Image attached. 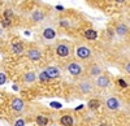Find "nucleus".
Segmentation results:
<instances>
[{"mask_svg":"<svg viewBox=\"0 0 130 126\" xmlns=\"http://www.w3.org/2000/svg\"><path fill=\"white\" fill-rule=\"evenodd\" d=\"M44 73L48 76V78H50V79H55V78H59V77L61 76L60 69H59L57 66H55V65L47 66V68L44 69Z\"/></svg>","mask_w":130,"mask_h":126,"instance_id":"nucleus-8","label":"nucleus"},{"mask_svg":"<svg viewBox=\"0 0 130 126\" xmlns=\"http://www.w3.org/2000/svg\"><path fill=\"white\" fill-rule=\"evenodd\" d=\"M100 100L99 99H91L90 101H89V108L90 109H92V111H96L98 108L100 107Z\"/></svg>","mask_w":130,"mask_h":126,"instance_id":"nucleus-18","label":"nucleus"},{"mask_svg":"<svg viewBox=\"0 0 130 126\" xmlns=\"http://www.w3.org/2000/svg\"><path fill=\"white\" fill-rule=\"evenodd\" d=\"M67 70L70 73V76L77 77V78L82 77V74H83V66H82V64L79 61H75V60H72V61L68 62V64H67Z\"/></svg>","mask_w":130,"mask_h":126,"instance_id":"nucleus-3","label":"nucleus"},{"mask_svg":"<svg viewBox=\"0 0 130 126\" xmlns=\"http://www.w3.org/2000/svg\"><path fill=\"white\" fill-rule=\"evenodd\" d=\"M14 126H25V120H22V118L17 120V121L14 122Z\"/></svg>","mask_w":130,"mask_h":126,"instance_id":"nucleus-23","label":"nucleus"},{"mask_svg":"<svg viewBox=\"0 0 130 126\" xmlns=\"http://www.w3.org/2000/svg\"><path fill=\"white\" fill-rule=\"evenodd\" d=\"M60 123L62 126H74V118L70 114H64L60 118Z\"/></svg>","mask_w":130,"mask_h":126,"instance_id":"nucleus-12","label":"nucleus"},{"mask_svg":"<svg viewBox=\"0 0 130 126\" xmlns=\"http://www.w3.org/2000/svg\"><path fill=\"white\" fill-rule=\"evenodd\" d=\"M26 56H27V59L31 60V61H38V60H40V57H42V52H40L38 48H30V49H27V52H26Z\"/></svg>","mask_w":130,"mask_h":126,"instance_id":"nucleus-10","label":"nucleus"},{"mask_svg":"<svg viewBox=\"0 0 130 126\" xmlns=\"http://www.w3.org/2000/svg\"><path fill=\"white\" fill-rule=\"evenodd\" d=\"M77 90L82 95H91L95 90V85H94V79L87 77V78H81L77 82Z\"/></svg>","mask_w":130,"mask_h":126,"instance_id":"nucleus-1","label":"nucleus"},{"mask_svg":"<svg viewBox=\"0 0 130 126\" xmlns=\"http://www.w3.org/2000/svg\"><path fill=\"white\" fill-rule=\"evenodd\" d=\"M60 26H62V27H69L70 24H69L68 20H60Z\"/></svg>","mask_w":130,"mask_h":126,"instance_id":"nucleus-22","label":"nucleus"},{"mask_svg":"<svg viewBox=\"0 0 130 126\" xmlns=\"http://www.w3.org/2000/svg\"><path fill=\"white\" fill-rule=\"evenodd\" d=\"M98 35H99V34H98V31L94 30V29H86L83 31V37L86 39H89V40H95L98 38Z\"/></svg>","mask_w":130,"mask_h":126,"instance_id":"nucleus-13","label":"nucleus"},{"mask_svg":"<svg viewBox=\"0 0 130 126\" xmlns=\"http://www.w3.org/2000/svg\"><path fill=\"white\" fill-rule=\"evenodd\" d=\"M127 31H129V29H127V26H126L125 24H120V25H117V26H116V33L120 35V37L126 35V34H127Z\"/></svg>","mask_w":130,"mask_h":126,"instance_id":"nucleus-15","label":"nucleus"},{"mask_svg":"<svg viewBox=\"0 0 130 126\" xmlns=\"http://www.w3.org/2000/svg\"><path fill=\"white\" fill-rule=\"evenodd\" d=\"M55 53L61 59H68L72 55V46L68 40H59L55 46Z\"/></svg>","mask_w":130,"mask_h":126,"instance_id":"nucleus-2","label":"nucleus"},{"mask_svg":"<svg viewBox=\"0 0 130 126\" xmlns=\"http://www.w3.org/2000/svg\"><path fill=\"white\" fill-rule=\"evenodd\" d=\"M24 49H25V46L21 43V42H17V43H13L12 44V47H10V51L13 52V53H17V55H20V53H22L24 52Z\"/></svg>","mask_w":130,"mask_h":126,"instance_id":"nucleus-14","label":"nucleus"},{"mask_svg":"<svg viewBox=\"0 0 130 126\" xmlns=\"http://www.w3.org/2000/svg\"><path fill=\"white\" fill-rule=\"evenodd\" d=\"M118 83H120V86H121V87H127V83H125L124 79H118Z\"/></svg>","mask_w":130,"mask_h":126,"instance_id":"nucleus-24","label":"nucleus"},{"mask_svg":"<svg viewBox=\"0 0 130 126\" xmlns=\"http://www.w3.org/2000/svg\"><path fill=\"white\" fill-rule=\"evenodd\" d=\"M10 107H12V109L14 112H21L25 109V101L20 98H14L12 100V103H10Z\"/></svg>","mask_w":130,"mask_h":126,"instance_id":"nucleus-9","label":"nucleus"},{"mask_svg":"<svg viewBox=\"0 0 130 126\" xmlns=\"http://www.w3.org/2000/svg\"><path fill=\"white\" fill-rule=\"evenodd\" d=\"M116 2H117V3H124L125 0H116Z\"/></svg>","mask_w":130,"mask_h":126,"instance_id":"nucleus-25","label":"nucleus"},{"mask_svg":"<svg viewBox=\"0 0 130 126\" xmlns=\"http://www.w3.org/2000/svg\"><path fill=\"white\" fill-rule=\"evenodd\" d=\"M103 66L100 65V64H98V62H94V64H90L89 65V68H87V76L90 77V78H96L98 76H100V74H103Z\"/></svg>","mask_w":130,"mask_h":126,"instance_id":"nucleus-7","label":"nucleus"},{"mask_svg":"<svg viewBox=\"0 0 130 126\" xmlns=\"http://www.w3.org/2000/svg\"><path fill=\"white\" fill-rule=\"evenodd\" d=\"M39 78H40V81H42V82H47V81H50V78H48V76L44 73V70H43V71L40 73V77H39Z\"/></svg>","mask_w":130,"mask_h":126,"instance_id":"nucleus-21","label":"nucleus"},{"mask_svg":"<svg viewBox=\"0 0 130 126\" xmlns=\"http://www.w3.org/2000/svg\"><path fill=\"white\" fill-rule=\"evenodd\" d=\"M5 82H7V74L3 70H0V85H4Z\"/></svg>","mask_w":130,"mask_h":126,"instance_id":"nucleus-20","label":"nucleus"},{"mask_svg":"<svg viewBox=\"0 0 130 126\" xmlns=\"http://www.w3.org/2000/svg\"><path fill=\"white\" fill-rule=\"evenodd\" d=\"M37 79V74L34 71H27L25 73V76H24V82L25 83H32Z\"/></svg>","mask_w":130,"mask_h":126,"instance_id":"nucleus-16","label":"nucleus"},{"mask_svg":"<svg viewBox=\"0 0 130 126\" xmlns=\"http://www.w3.org/2000/svg\"><path fill=\"white\" fill-rule=\"evenodd\" d=\"M56 30L55 29H52V27H46L44 30H43V33H42V35H43V38L44 39H47V40H52V39H55L56 38Z\"/></svg>","mask_w":130,"mask_h":126,"instance_id":"nucleus-11","label":"nucleus"},{"mask_svg":"<svg viewBox=\"0 0 130 126\" xmlns=\"http://www.w3.org/2000/svg\"><path fill=\"white\" fill-rule=\"evenodd\" d=\"M104 105L109 109V111H118V109L122 107V104H121V100L118 99V98L111 96V98H107V99H105Z\"/></svg>","mask_w":130,"mask_h":126,"instance_id":"nucleus-6","label":"nucleus"},{"mask_svg":"<svg viewBox=\"0 0 130 126\" xmlns=\"http://www.w3.org/2000/svg\"><path fill=\"white\" fill-rule=\"evenodd\" d=\"M37 123H38V126H46L48 123V117L43 116V114H38L37 116Z\"/></svg>","mask_w":130,"mask_h":126,"instance_id":"nucleus-17","label":"nucleus"},{"mask_svg":"<svg viewBox=\"0 0 130 126\" xmlns=\"http://www.w3.org/2000/svg\"><path fill=\"white\" fill-rule=\"evenodd\" d=\"M43 17H44V14H43L40 10H37V12H34V14H32V20L34 21H42Z\"/></svg>","mask_w":130,"mask_h":126,"instance_id":"nucleus-19","label":"nucleus"},{"mask_svg":"<svg viewBox=\"0 0 130 126\" xmlns=\"http://www.w3.org/2000/svg\"><path fill=\"white\" fill-rule=\"evenodd\" d=\"M94 85H95V87L100 88V90L108 88L111 86V78L108 76H105V74H100L96 78H94Z\"/></svg>","mask_w":130,"mask_h":126,"instance_id":"nucleus-5","label":"nucleus"},{"mask_svg":"<svg viewBox=\"0 0 130 126\" xmlns=\"http://www.w3.org/2000/svg\"><path fill=\"white\" fill-rule=\"evenodd\" d=\"M75 56L79 60H89L92 56V51L87 44H78L75 47Z\"/></svg>","mask_w":130,"mask_h":126,"instance_id":"nucleus-4","label":"nucleus"}]
</instances>
